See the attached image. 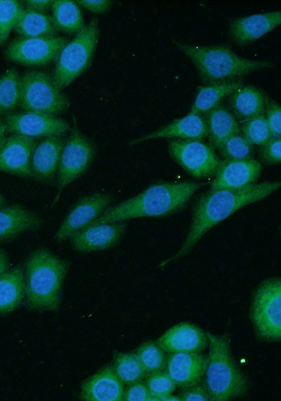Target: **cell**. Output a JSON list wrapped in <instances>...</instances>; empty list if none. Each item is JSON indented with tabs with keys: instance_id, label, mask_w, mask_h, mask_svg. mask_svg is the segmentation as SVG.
I'll use <instances>...</instances> for the list:
<instances>
[{
	"instance_id": "22",
	"label": "cell",
	"mask_w": 281,
	"mask_h": 401,
	"mask_svg": "<svg viewBox=\"0 0 281 401\" xmlns=\"http://www.w3.org/2000/svg\"><path fill=\"white\" fill-rule=\"evenodd\" d=\"M124 385L112 367H106L81 386L80 397L86 401H121Z\"/></svg>"
},
{
	"instance_id": "8",
	"label": "cell",
	"mask_w": 281,
	"mask_h": 401,
	"mask_svg": "<svg viewBox=\"0 0 281 401\" xmlns=\"http://www.w3.org/2000/svg\"><path fill=\"white\" fill-rule=\"evenodd\" d=\"M251 318L259 337L268 341L281 337V282L272 278L256 289L251 308Z\"/></svg>"
},
{
	"instance_id": "16",
	"label": "cell",
	"mask_w": 281,
	"mask_h": 401,
	"mask_svg": "<svg viewBox=\"0 0 281 401\" xmlns=\"http://www.w3.org/2000/svg\"><path fill=\"white\" fill-rule=\"evenodd\" d=\"M207 358L199 352H171L166 357L165 371L176 386L186 388L201 381Z\"/></svg>"
},
{
	"instance_id": "29",
	"label": "cell",
	"mask_w": 281,
	"mask_h": 401,
	"mask_svg": "<svg viewBox=\"0 0 281 401\" xmlns=\"http://www.w3.org/2000/svg\"><path fill=\"white\" fill-rule=\"evenodd\" d=\"M51 9V18L58 31L69 34H78L85 27L82 13L76 1L53 0Z\"/></svg>"
},
{
	"instance_id": "44",
	"label": "cell",
	"mask_w": 281,
	"mask_h": 401,
	"mask_svg": "<svg viewBox=\"0 0 281 401\" xmlns=\"http://www.w3.org/2000/svg\"><path fill=\"white\" fill-rule=\"evenodd\" d=\"M159 401H181V399L178 396L170 394L159 397Z\"/></svg>"
},
{
	"instance_id": "6",
	"label": "cell",
	"mask_w": 281,
	"mask_h": 401,
	"mask_svg": "<svg viewBox=\"0 0 281 401\" xmlns=\"http://www.w3.org/2000/svg\"><path fill=\"white\" fill-rule=\"evenodd\" d=\"M98 37V20L94 17L61 50L56 58L52 77L59 90L70 84L89 66Z\"/></svg>"
},
{
	"instance_id": "14",
	"label": "cell",
	"mask_w": 281,
	"mask_h": 401,
	"mask_svg": "<svg viewBox=\"0 0 281 401\" xmlns=\"http://www.w3.org/2000/svg\"><path fill=\"white\" fill-rule=\"evenodd\" d=\"M37 142L34 138L12 134L0 147V171L31 177V157Z\"/></svg>"
},
{
	"instance_id": "11",
	"label": "cell",
	"mask_w": 281,
	"mask_h": 401,
	"mask_svg": "<svg viewBox=\"0 0 281 401\" xmlns=\"http://www.w3.org/2000/svg\"><path fill=\"white\" fill-rule=\"evenodd\" d=\"M168 148L171 158L197 179L214 175L221 164L213 148L200 140H171Z\"/></svg>"
},
{
	"instance_id": "9",
	"label": "cell",
	"mask_w": 281,
	"mask_h": 401,
	"mask_svg": "<svg viewBox=\"0 0 281 401\" xmlns=\"http://www.w3.org/2000/svg\"><path fill=\"white\" fill-rule=\"evenodd\" d=\"M94 154L93 143L81 132L74 122L60 155L57 172L58 193L53 203L58 200L63 189L86 170Z\"/></svg>"
},
{
	"instance_id": "28",
	"label": "cell",
	"mask_w": 281,
	"mask_h": 401,
	"mask_svg": "<svg viewBox=\"0 0 281 401\" xmlns=\"http://www.w3.org/2000/svg\"><path fill=\"white\" fill-rule=\"evenodd\" d=\"M13 29L20 37L55 36L58 32L51 16L25 8L20 12Z\"/></svg>"
},
{
	"instance_id": "42",
	"label": "cell",
	"mask_w": 281,
	"mask_h": 401,
	"mask_svg": "<svg viewBox=\"0 0 281 401\" xmlns=\"http://www.w3.org/2000/svg\"><path fill=\"white\" fill-rule=\"evenodd\" d=\"M53 0H26L22 4L25 8L34 11L44 13L51 7Z\"/></svg>"
},
{
	"instance_id": "45",
	"label": "cell",
	"mask_w": 281,
	"mask_h": 401,
	"mask_svg": "<svg viewBox=\"0 0 281 401\" xmlns=\"http://www.w3.org/2000/svg\"><path fill=\"white\" fill-rule=\"evenodd\" d=\"M5 132H6V129H5V127H4V121H2L1 118V115H0V147L3 143V141L5 139Z\"/></svg>"
},
{
	"instance_id": "36",
	"label": "cell",
	"mask_w": 281,
	"mask_h": 401,
	"mask_svg": "<svg viewBox=\"0 0 281 401\" xmlns=\"http://www.w3.org/2000/svg\"><path fill=\"white\" fill-rule=\"evenodd\" d=\"M145 384L152 397V401H159V397L172 394L176 386L163 370L150 373Z\"/></svg>"
},
{
	"instance_id": "24",
	"label": "cell",
	"mask_w": 281,
	"mask_h": 401,
	"mask_svg": "<svg viewBox=\"0 0 281 401\" xmlns=\"http://www.w3.org/2000/svg\"><path fill=\"white\" fill-rule=\"evenodd\" d=\"M204 120L210 143L218 149L229 137L241 132L234 114L221 103L205 113Z\"/></svg>"
},
{
	"instance_id": "13",
	"label": "cell",
	"mask_w": 281,
	"mask_h": 401,
	"mask_svg": "<svg viewBox=\"0 0 281 401\" xmlns=\"http://www.w3.org/2000/svg\"><path fill=\"white\" fill-rule=\"evenodd\" d=\"M107 193H95L81 198L70 209L57 231L55 238L61 242L88 227L100 216L112 202Z\"/></svg>"
},
{
	"instance_id": "5",
	"label": "cell",
	"mask_w": 281,
	"mask_h": 401,
	"mask_svg": "<svg viewBox=\"0 0 281 401\" xmlns=\"http://www.w3.org/2000/svg\"><path fill=\"white\" fill-rule=\"evenodd\" d=\"M207 336L209 352L205 385L211 401H227L242 396L247 389V381L233 359L228 336L210 333Z\"/></svg>"
},
{
	"instance_id": "46",
	"label": "cell",
	"mask_w": 281,
	"mask_h": 401,
	"mask_svg": "<svg viewBox=\"0 0 281 401\" xmlns=\"http://www.w3.org/2000/svg\"><path fill=\"white\" fill-rule=\"evenodd\" d=\"M5 203V200L4 198V197L1 196V194L0 193V208H2V206L4 205Z\"/></svg>"
},
{
	"instance_id": "39",
	"label": "cell",
	"mask_w": 281,
	"mask_h": 401,
	"mask_svg": "<svg viewBox=\"0 0 281 401\" xmlns=\"http://www.w3.org/2000/svg\"><path fill=\"white\" fill-rule=\"evenodd\" d=\"M178 397L181 401H211L206 385L201 381L184 388Z\"/></svg>"
},
{
	"instance_id": "10",
	"label": "cell",
	"mask_w": 281,
	"mask_h": 401,
	"mask_svg": "<svg viewBox=\"0 0 281 401\" xmlns=\"http://www.w3.org/2000/svg\"><path fill=\"white\" fill-rule=\"evenodd\" d=\"M67 42V39L58 35L20 37L8 44L4 55L7 61L22 65H44L56 59Z\"/></svg>"
},
{
	"instance_id": "37",
	"label": "cell",
	"mask_w": 281,
	"mask_h": 401,
	"mask_svg": "<svg viewBox=\"0 0 281 401\" xmlns=\"http://www.w3.org/2000/svg\"><path fill=\"white\" fill-rule=\"evenodd\" d=\"M266 120L273 137L281 136V108L280 105L264 94Z\"/></svg>"
},
{
	"instance_id": "4",
	"label": "cell",
	"mask_w": 281,
	"mask_h": 401,
	"mask_svg": "<svg viewBox=\"0 0 281 401\" xmlns=\"http://www.w3.org/2000/svg\"><path fill=\"white\" fill-rule=\"evenodd\" d=\"M172 42L190 59L202 78L209 83L237 80L254 71L274 66L268 61L240 57L227 45L196 46L176 39Z\"/></svg>"
},
{
	"instance_id": "38",
	"label": "cell",
	"mask_w": 281,
	"mask_h": 401,
	"mask_svg": "<svg viewBox=\"0 0 281 401\" xmlns=\"http://www.w3.org/2000/svg\"><path fill=\"white\" fill-rule=\"evenodd\" d=\"M281 140L279 137H272L261 146L259 155L263 162L268 165H275L281 160Z\"/></svg>"
},
{
	"instance_id": "34",
	"label": "cell",
	"mask_w": 281,
	"mask_h": 401,
	"mask_svg": "<svg viewBox=\"0 0 281 401\" xmlns=\"http://www.w3.org/2000/svg\"><path fill=\"white\" fill-rule=\"evenodd\" d=\"M240 132L252 145L262 146L273 137L263 115L243 122Z\"/></svg>"
},
{
	"instance_id": "2",
	"label": "cell",
	"mask_w": 281,
	"mask_h": 401,
	"mask_svg": "<svg viewBox=\"0 0 281 401\" xmlns=\"http://www.w3.org/2000/svg\"><path fill=\"white\" fill-rule=\"evenodd\" d=\"M203 186V183L194 182L152 184L135 196L109 207L88 227L138 217H163L181 211Z\"/></svg>"
},
{
	"instance_id": "12",
	"label": "cell",
	"mask_w": 281,
	"mask_h": 401,
	"mask_svg": "<svg viewBox=\"0 0 281 401\" xmlns=\"http://www.w3.org/2000/svg\"><path fill=\"white\" fill-rule=\"evenodd\" d=\"M6 132L29 137L61 136L70 129V124L53 115L24 111L6 115Z\"/></svg>"
},
{
	"instance_id": "15",
	"label": "cell",
	"mask_w": 281,
	"mask_h": 401,
	"mask_svg": "<svg viewBox=\"0 0 281 401\" xmlns=\"http://www.w3.org/2000/svg\"><path fill=\"white\" fill-rule=\"evenodd\" d=\"M261 172L260 162L251 157L221 161L211 189H239L253 184Z\"/></svg>"
},
{
	"instance_id": "33",
	"label": "cell",
	"mask_w": 281,
	"mask_h": 401,
	"mask_svg": "<svg viewBox=\"0 0 281 401\" xmlns=\"http://www.w3.org/2000/svg\"><path fill=\"white\" fill-rule=\"evenodd\" d=\"M23 8L22 1L0 0V46L8 38Z\"/></svg>"
},
{
	"instance_id": "20",
	"label": "cell",
	"mask_w": 281,
	"mask_h": 401,
	"mask_svg": "<svg viewBox=\"0 0 281 401\" xmlns=\"http://www.w3.org/2000/svg\"><path fill=\"white\" fill-rule=\"evenodd\" d=\"M207 336L197 326L178 324L164 333L156 341L164 352H200L207 344Z\"/></svg>"
},
{
	"instance_id": "7",
	"label": "cell",
	"mask_w": 281,
	"mask_h": 401,
	"mask_svg": "<svg viewBox=\"0 0 281 401\" xmlns=\"http://www.w3.org/2000/svg\"><path fill=\"white\" fill-rule=\"evenodd\" d=\"M20 103L24 111L55 115L65 110L68 97L59 90L46 72L29 70L20 77Z\"/></svg>"
},
{
	"instance_id": "18",
	"label": "cell",
	"mask_w": 281,
	"mask_h": 401,
	"mask_svg": "<svg viewBox=\"0 0 281 401\" xmlns=\"http://www.w3.org/2000/svg\"><path fill=\"white\" fill-rule=\"evenodd\" d=\"M281 23V12L275 11L256 13L233 20L229 33L233 40L244 46L261 38Z\"/></svg>"
},
{
	"instance_id": "19",
	"label": "cell",
	"mask_w": 281,
	"mask_h": 401,
	"mask_svg": "<svg viewBox=\"0 0 281 401\" xmlns=\"http://www.w3.org/2000/svg\"><path fill=\"white\" fill-rule=\"evenodd\" d=\"M65 141L61 136H49L37 144L31 157L32 178L41 182L53 179L58 172Z\"/></svg>"
},
{
	"instance_id": "32",
	"label": "cell",
	"mask_w": 281,
	"mask_h": 401,
	"mask_svg": "<svg viewBox=\"0 0 281 401\" xmlns=\"http://www.w3.org/2000/svg\"><path fill=\"white\" fill-rule=\"evenodd\" d=\"M146 373L164 369L166 357L162 348L154 341L142 343L135 352Z\"/></svg>"
},
{
	"instance_id": "23",
	"label": "cell",
	"mask_w": 281,
	"mask_h": 401,
	"mask_svg": "<svg viewBox=\"0 0 281 401\" xmlns=\"http://www.w3.org/2000/svg\"><path fill=\"white\" fill-rule=\"evenodd\" d=\"M44 222L41 216L20 205L1 208L0 242L12 240L25 231L38 230Z\"/></svg>"
},
{
	"instance_id": "17",
	"label": "cell",
	"mask_w": 281,
	"mask_h": 401,
	"mask_svg": "<svg viewBox=\"0 0 281 401\" xmlns=\"http://www.w3.org/2000/svg\"><path fill=\"white\" fill-rule=\"evenodd\" d=\"M126 228L123 222L87 227L71 237V243L75 250L82 253L107 249L117 243Z\"/></svg>"
},
{
	"instance_id": "35",
	"label": "cell",
	"mask_w": 281,
	"mask_h": 401,
	"mask_svg": "<svg viewBox=\"0 0 281 401\" xmlns=\"http://www.w3.org/2000/svg\"><path fill=\"white\" fill-rule=\"evenodd\" d=\"M218 150L223 160H241L251 157L253 145L239 133L226 139Z\"/></svg>"
},
{
	"instance_id": "27",
	"label": "cell",
	"mask_w": 281,
	"mask_h": 401,
	"mask_svg": "<svg viewBox=\"0 0 281 401\" xmlns=\"http://www.w3.org/2000/svg\"><path fill=\"white\" fill-rule=\"evenodd\" d=\"M25 295V276L20 267L6 271L0 276V314L15 310Z\"/></svg>"
},
{
	"instance_id": "30",
	"label": "cell",
	"mask_w": 281,
	"mask_h": 401,
	"mask_svg": "<svg viewBox=\"0 0 281 401\" xmlns=\"http://www.w3.org/2000/svg\"><path fill=\"white\" fill-rule=\"evenodd\" d=\"M20 76L15 68L0 75V115H8L19 106Z\"/></svg>"
},
{
	"instance_id": "40",
	"label": "cell",
	"mask_w": 281,
	"mask_h": 401,
	"mask_svg": "<svg viewBox=\"0 0 281 401\" xmlns=\"http://www.w3.org/2000/svg\"><path fill=\"white\" fill-rule=\"evenodd\" d=\"M124 391L126 401H152V397L145 383L138 381L131 384Z\"/></svg>"
},
{
	"instance_id": "31",
	"label": "cell",
	"mask_w": 281,
	"mask_h": 401,
	"mask_svg": "<svg viewBox=\"0 0 281 401\" xmlns=\"http://www.w3.org/2000/svg\"><path fill=\"white\" fill-rule=\"evenodd\" d=\"M113 368L119 380L126 384L140 381L147 374L135 353H117Z\"/></svg>"
},
{
	"instance_id": "25",
	"label": "cell",
	"mask_w": 281,
	"mask_h": 401,
	"mask_svg": "<svg viewBox=\"0 0 281 401\" xmlns=\"http://www.w3.org/2000/svg\"><path fill=\"white\" fill-rule=\"evenodd\" d=\"M230 97L231 109L240 120L244 122L265 112L264 94L252 86H242Z\"/></svg>"
},
{
	"instance_id": "1",
	"label": "cell",
	"mask_w": 281,
	"mask_h": 401,
	"mask_svg": "<svg viewBox=\"0 0 281 401\" xmlns=\"http://www.w3.org/2000/svg\"><path fill=\"white\" fill-rule=\"evenodd\" d=\"M280 182H265L239 189H210L195 202L188 235L178 251L159 265L176 260L187 254L211 228L242 207L259 201L277 190Z\"/></svg>"
},
{
	"instance_id": "41",
	"label": "cell",
	"mask_w": 281,
	"mask_h": 401,
	"mask_svg": "<svg viewBox=\"0 0 281 401\" xmlns=\"http://www.w3.org/2000/svg\"><path fill=\"white\" fill-rule=\"evenodd\" d=\"M76 3L93 13H103L107 11L112 5L109 0H77Z\"/></svg>"
},
{
	"instance_id": "26",
	"label": "cell",
	"mask_w": 281,
	"mask_h": 401,
	"mask_svg": "<svg viewBox=\"0 0 281 401\" xmlns=\"http://www.w3.org/2000/svg\"><path fill=\"white\" fill-rule=\"evenodd\" d=\"M242 86L240 80L209 83L201 86L189 113L205 114L218 105L225 97Z\"/></svg>"
},
{
	"instance_id": "21",
	"label": "cell",
	"mask_w": 281,
	"mask_h": 401,
	"mask_svg": "<svg viewBox=\"0 0 281 401\" xmlns=\"http://www.w3.org/2000/svg\"><path fill=\"white\" fill-rule=\"evenodd\" d=\"M207 135L204 118L199 114L188 113L166 125L136 139L129 143L135 145L159 138H178L181 140H202Z\"/></svg>"
},
{
	"instance_id": "3",
	"label": "cell",
	"mask_w": 281,
	"mask_h": 401,
	"mask_svg": "<svg viewBox=\"0 0 281 401\" xmlns=\"http://www.w3.org/2000/svg\"><path fill=\"white\" fill-rule=\"evenodd\" d=\"M68 262L45 248L32 252L25 263L26 305L35 310H55L60 304Z\"/></svg>"
},
{
	"instance_id": "43",
	"label": "cell",
	"mask_w": 281,
	"mask_h": 401,
	"mask_svg": "<svg viewBox=\"0 0 281 401\" xmlns=\"http://www.w3.org/2000/svg\"><path fill=\"white\" fill-rule=\"evenodd\" d=\"M8 268V259L6 252L0 248V276L4 274Z\"/></svg>"
}]
</instances>
